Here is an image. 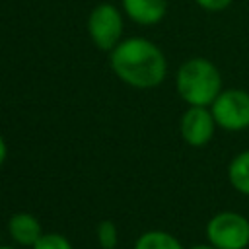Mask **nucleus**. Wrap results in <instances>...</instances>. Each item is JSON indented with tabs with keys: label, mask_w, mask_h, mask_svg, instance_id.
<instances>
[{
	"label": "nucleus",
	"mask_w": 249,
	"mask_h": 249,
	"mask_svg": "<svg viewBox=\"0 0 249 249\" xmlns=\"http://www.w3.org/2000/svg\"><path fill=\"white\" fill-rule=\"evenodd\" d=\"M111 68L124 84L140 89L160 86L167 74L161 49L144 37L121 41L111 51Z\"/></svg>",
	"instance_id": "nucleus-1"
},
{
	"label": "nucleus",
	"mask_w": 249,
	"mask_h": 249,
	"mask_svg": "<svg viewBox=\"0 0 249 249\" xmlns=\"http://www.w3.org/2000/svg\"><path fill=\"white\" fill-rule=\"evenodd\" d=\"M175 86L179 97L187 105L196 107H210L224 89L218 66L204 56L185 60L177 70Z\"/></svg>",
	"instance_id": "nucleus-2"
},
{
	"label": "nucleus",
	"mask_w": 249,
	"mask_h": 249,
	"mask_svg": "<svg viewBox=\"0 0 249 249\" xmlns=\"http://www.w3.org/2000/svg\"><path fill=\"white\" fill-rule=\"evenodd\" d=\"M206 237L216 249H245L249 245V220L233 210L218 212L206 224Z\"/></svg>",
	"instance_id": "nucleus-3"
},
{
	"label": "nucleus",
	"mask_w": 249,
	"mask_h": 249,
	"mask_svg": "<svg viewBox=\"0 0 249 249\" xmlns=\"http://www.w3.org/2000/svg\"><path fill=\"white\" fill-rule=\"evenodd\" d=\"M218 128L241 132L249 128V91L241 88H224L210 105Z\"/></svg>",
	"instance_id": "nucleus-4"
},
{
	"label": "nucleus",
	"mask_w": 249,
	"mask_h": 249,
	"mask_svg": "<svg viewBox=\"0 0 249 249\" xmlns=\"http://www.w3.org/2000/svg\"><path fill=\"white\" fill-rule=\"evenodd\" d=\"M88 31L91 41L101 51H113L121 43V35H123L121 12L111 4L95 6L88 18Z\"/></svg>",
	"instance_id": "nucleus-5"
},
{
	"label": "nucleus",
	"mask_w": 249,
	"mask_h": 249,
	"mask_svg": "<svg viewBox=\"0 0 249 249\" xmlns=\"http://www.w3.org/2000/svg\"><path fill=\"white\" fill-rule=\"evenodd\" d=\"M216 128L218 124L214 121L210 107L189 105V109L181 115V123H179L181 138L193 148L206 146L212 140Z\"/></svg>",
	"instance_id": "nucleus-6"
},
{
	"label": "nucleus",
	"mask_w": 249,
	"mask_h": 249,
	"mask_svg": "<svg viewBox=\"0 0 249 249\" xmlns=\"http://www.w3.org/2000/svg\"><path fill=\"white\" fill-rule=\"evenodd\" d=\"M126 16L140 25H154L163 19L167 0H123Z\"/></svg>",
	"instance_id": "nucleus-7"
},
{
	"label": "nucleus",
	"mask_w": 249,
	"mask_h": 249,
	"mask_svg": "<svg viewBox=\"0 0 249 249\" xmlns=\"http://www.w3.org/2000/svg\"><path fill=\"white\" fill-rule=\"evenodd\" d=\"M8 231H10V237L16 243L25 245V247H33L43 235L39 220L35 216L27 214V212L14 214L10 218V222H8Z\"/></svg>",
	"instance_id": "nucleus-8"
},
{
	"label": "nucleus",
	"mask_w": 249,
	"mask_h": 249,
	"mask_svg": "<svg viewBox=\"0 0 249 249\" xmlns=\"http://www.w3.org/2000/svg\"><path fill=\"white\" fill-rule=\"evenodd\" d=\"M228 179L237 193L249 196V150H243L231 158L228 165Z\"/></svg>",
	"instance_id": "nucleus-9"
},
{
	"label": "nucleus",
	"mask_w": 249,
	"mask_h": 249,
	"mask_svg": "<svg viewBox=\"0 0 249 249\" xmlns=\"http://www.w3.org/2000/svg\"><path fill=\"white\" fill-rule=\"evenodd\" d=\"M134 249H183V245L179 243V239L175 235H171L167 231L154 230V231L142 233L136 239Z\"/></svg>",
	"instance_id": "nucleus-10"
},
{
	"label": "nucleus",
	"mask_w": 249,
	"mask_h": 249,
	"mask_svg": "<svg viewBox=\"0 0 249 249\" xmlns=\"http://www.w3.org/2000/svg\"><path fill=\"white\" fill-rule=\"evenodd\" d=\"M97 239L103 249H115L117 245V228L111 220H103L97 226Z\"/></svg>",
	"instance_id": "nucleus-11"
},
{
	"label": "nucleus",
	"mask_w": 249,
	"mask_h": 249,
	"mask_svg": "<svg viewBox=\"0 0 249 249\" xmlns=\"http://www.w3.org/2000/svg\"><path fill=\"white\" fill-rule=\"evenodd\" d=\"M33 249H74L72 243L60 233H43Z\"/></svg>",
	"instance_id": "nucleus-12"
},
{
	"label": "nucleus",
	"mask_w": 249,
	"mask_h": 249,
	"mask_svg": "<svg viewBox=\"0 0 249 249\" xmlns=\"http://www.w3.org/2000/svg\"><path fill=\"white\" fill-rule=\"evenodd\" d=\"M195 2L206 12H222V10L230 8L233 0H195Z\"/></svg>",
	"instance_id": "nucleus-13"
},
{
	"label": "nucleus",
	"mask_w": 249,
	"mask_h": 249,
	"mask_svg": "<svg viewBox=\"0 0 249 249\" xmlns=\"http://www.w3.org/2000/svg\"><path fill=\"white\" fill-rule=\"evenodd\" d=\"M6 154H8V148H6L4 138L0 136V167H2V163H4V160H6Z\"/></svg>",
	"instance_id": "nucleus-14"
},
{
	"label": "nucleus",
	"mask_w": 249,
	"mask_h": 249,
	"mask_svg": "<svg viewBox=\"0 0 249 249\" xmlns=\"http://www.w3.org/2000/svg\"><path fill=\"white\" fill-rule=\"evenodd\" d=\"M191 249H216V247L210 245V243H204V245H195V247H191Z\"/></svg>",
	"instance_id": "nucleus-15"
},
{
	"label": "nucleus",
	"mask_w": 249,
	"mask_h": 249,
	"mask_svg": "<svg viewBox=\"0 0 249 249\" xmlns=\"http://www.w3.org/2000/svg\"><path fill=\"white\" fill-rule=\"evenodd\" d=\"M0 249H16V247H10V245H0Z\"/></svg>",
	"instance_id": "nucleus-16"
}]
</instances>
